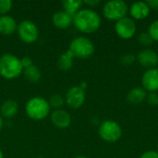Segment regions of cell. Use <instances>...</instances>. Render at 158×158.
I'll return each mask as SVG.
<instances>
[{
	"label": "cell",
	"instance_id": "6da1fadb",
	"mask_svg": "<svg viewBox=\"0 0 158 158\" xmlns=\"http://www.w3.org/2000/svg\"><path fill=\"white\" fill-rule=\"evenodd\" d=\"M101 24V16L95 10L89 7L81 8L73 16V25L82 33H94L99 30Z\"/></svg>",
	"mask_w": 158,
	"mask_h": 158
},
{
	"label": "cell",
	"instance_id": "7a4b0ae2",
	"mask_svg": "<svg viewBox=\"0 0 158 158\" xmlns=\"http://www.w3.org/2000/svg\"><path fill=\"white\" fill-rule=\"evenodd\" d=\"M25 113L29 118L34 121L45 119L51 113V106L48 100L41 96H33L25 104Z\"/></svg>",
	"mask_w": 158,
	"mask_h": 158
},
{
	"label": "cell",
	"instance_id": "3957f363",
	"mask_svg": "<svg viewBox=\"0 0 158 158\" xmlns=\"http://www.w3.org/2000/svg\"><path fill=\"white\" fill-rule=\"evenodd\" d=\"M23 73L19 57L13 54H4L0 56V76L6 80H14Z\"/></svg>",
	"mask_w": 158,
	"mask_h": 158
},
{
	"label": "cell",
	"instance_id": "277c9868",
	"mask_svg": "<svg viewBox=\"0 0 158 158\" xmlns=\"http://www.w3.org/2000/svg\"><path fill=\"white\" fill-rule=\"evenodd\" d=\"M69 50L74 57L80 59H87L91 57L95 51L94 44L92 40L84 36H78L71 40Z\"/></svg>",
	"mask_w": 158,
	"mask_h": 158
},
{
	"label": "cell",
	"instance_id": "5b68a950",
	"mask_svg": "<svg viewBox=\"0 0 158 158\" xmlns=\"http://www.w3.org/2000/svg\"><path fill=\"white\" fill-rule=\"evenodd\" d=\"M129 13V6L123 0H111L106 2L103 6L104 17L112 21H118Z\"/></svg>",
	"mask_w": 158,
	"mask_h": 158
},
{
	"label": "cell",
	"instance_id": "8992f818",
	"mask_svg": "<svg viewBox=\"0 0 158 158\" xmlns=\"http://www.w3.org/2000/svg\"><path fill=\"white\" fill-rule=\"evenodd\" d=\"M98 134L103 141L109 143H114L122 137V129L118 122L107 119L99 125Z\"/></svg>",
	"mask_w": 158,
	"mask_h": 158
},
{
	"label": "cell",
	"instance_id": "52a82bcc",
	"mask_svg": "<svg viewBox=\"0 0 158 158\" xmlns=\"http://www.w3.org/2000/svg\"><path fill=\"white\" fill-rule=\"evenodd\" d=\"M17 33L19 38L28 44L35 43L39 38V29L37 25L30 19L21 20L18 24Z\"/></svg>",
	"mask_w": 158,
	"mask_h": 158
},
{
	"label": "cell",
	"instance_id": "ba28073f",
	"mask_svg": "<svg viewBox=\"0 0 158 158\" xmlns=\"http://www.w3.org/2000/svg\"><path fill=\"white\" fill-rule=\"evenodd\" d=\"M115 31L117 35L123 40L131 39L137 31L136 22L131 17L127 16L115 23Z\"/></svg>",
	"mask_w": 158,
	"mask_h": 158
},
{
	"label": "cell",
	"instance_id": "9c48e42d",
	"mask_svg": "<svg viewBox=\"0 0 158 158\" xmlns=\"http://www.w3.org/2000/svg\"><path fill=\"white\" fill-rule=\"evenodd\" d=\"M86 94L79 85L70 87L65 95V104L72 109H78L81 107L85 102Z\"/></svg>",
	"mask_w": 158,
	"mask_h": 158
},
{
	"label": "cell",
	"instance_id": "30bf717a",
	"mask_svg": "<svg viewBox=\"0 0 158 158\" xmlns=\"http://www.w3.org/2000/svg\"><path fill=\"white\" fill-rule=\"evenodd\" d=\"M136 60L142 67L145 68L146 69L156 68L158 65L157 52L151 48H144L138 53Z\"/></svg>",
	"mask_w": 158,
	"mask_h": 158
},
{
	"label": "cell",
	"instance_id": "8fae6325",
	"mask_svg": "<svg viewBox=\"0 0 158 158\" xmlns=\"http://www.w3.org/2000/svg\"><path fill=\"white\" fill-rule=\"evenodd\" d=\"M142 87L147 93L158 92V68L146 69L142 76Z\"/></svg>",
	"mask_w": 158,
	"mask_h": 158
},
{
	"label": "cell",
	"instance_id": "7c38bea8",
	"mask_svg": "<svg viewBox=\"0 0 158 158\" xmlns=\"http://www.w3.org/2000/svg\"><path fill=\"white\" fill-rule=\"evenodd\" d=\"M50 119L52 124L59 130H65L71 124L70 114L62 108L53 110L50 113Z\"/></svg>",
	"mask_w": 158,
	"mask_h": 158
},
{
	"label": "cell",
	"instance_id": "4fadbf2b",
	"mask_svg": "<svg viewBox=\"0 0 158 158\" xmlns=\"http://www.w3.org/2000/svg\"><path fill=\"white\" fill-rule=\"evenodd\" d=\"M151 12V8L148 6L147 2L144 1H137L131 5L129 7V13L132 19L142 20L149 17Z\"/></svg>",
	"mask_w": 158,
	"mask_h": 158
},
{
	"label": "cell",
	"instance_id": "5bb4252c",
	"mask_svg": "<svg viewBox=\"0 0 158 158\" xmlns=\"http://www.w3.org/2000/svg\"><path fill=\"white\" fill-rule=\"evenodd\" d=\"M52 22L56 28L59 30H65L73 24V17L64 10H59L53 14Z\"/></svg>",
	"mask_w": 158,
	"mask_h": 158
},
{
	"label": "cell",
	"instance_id": "9a60e30c",
	"mask_svg": "<svg viewBox=\"0 0 158 158\" xmlns=\"http://www.w3.org/2000/svg\"><path fill=\"white\" fill-rule=\"evenodd\" d=\"M18 23L16 19L9 16H0V34L2 35H12L17 32Z\"/></svg>",
	"mask_w": 158,
	"mask_h": 158
},
{
	"label": "cell",
	"instance_id": "2e32d148",
	"mask_svg": "<svg viewBox=\"0 0 158 158\" xmlns=\"http://www.w3.org/2000/svg\"><path fill=\"white\" fill-rule=\"evenodd\" d=\"M19 111V104L17 101L6 100L0 106V116L5 118H11L17 115Z\"/></svg>",
	"mask_w": 158,
	"mask_h": 158
},
{
	"label": "cell",
	"instance_id": "e0dca14e",
	"mask_svg": "<svg viewBox=\"0 0 158 158\" xmlns=\"http://www.w3.org/2000/svg\"><path fill=\"white\" fill-rule=\"evenodd\" d=\"M147 92L143 87H134L127 94V101L131 105H140L146 100Z\"/></svg>",
	"mask_w": 158,
	"mask_h": 158
},
{
	"label": "cell",
	"instance_id": "ac0fdd59",
	"mask_svg": "<svg viewBox=\"0 0 158 158\" xmlns=\"http://www.w3.org/2000/svg\"><path fill=\"white\" fill-rule=\"evenodd\" d=\"M74 56L72 55V53L68 49L67 51H65L63 54H61L57 59V67L59 69L63 70V71H68L69 70L74 63Z\"/></svg>",
	"mask_w": 158,
	"mask_h": 158
},
{
	"label": "cell",
	"instance_id": "d6986e66",
	"mask_svg": "<svg viewBox=\"0 0 158 158\" xmlns=\"http://www.w3.org/2000/svg\"><path fill=\"white\" fill-rule=\"evenodd\" d=\"M82 6H83V1L81 0H63L62 1L63 10L72 17L82 8Z\"/></svg>",
	"mask_w": 158,
	"mask_h": 158
},
{
	"label": "cell",
	"instance_id": "ffe728a7",
	"mask_svg": "<svg viewBox=\"0 0 158 158\" xmlns=\"http://www.w3.org/2000/svg\"><path fill=\"white\" fill-rule=\"evenodd\" d=\"M22 74L24 75L25 79L28 81L32 82V83H37L41 80V77H42L40 69L35 65H32L29 68L24 69Z\"/></svg>",
	"mask_w": 158,
	"mask_h": 158
},
{
	"label": "cell",
	"instance_id": "44dd1931",
	"mask_svg": "<svg viewBox=\"0 0 158 158\" xmlns=\"http://www.w3.org/2000/svg\"><path fill=\"white\" fill-rule=\"evenodd\" d=\"M48 103L51 108H54V110L60 109L65 105V97L60 94H55L50 96V98L48 99Z\"/></svg>",
	"mask_w": 158,
	"mask_h": 158
},
{
	"label": "cell",
	"instance_id": "7402d4cb",
	"mask_svg": "<svg viewBox=\"0 0 158 158\" xmlns=\"http://www.w3.org/2000/svg\"><path fill=\"white\" fill-rule=\"evenodd\" d=\"M137 41L144 48H149L154 43V40L148 32H141L140 34H138Z\"/></svg>",
	"mask_w": 158,
	"mask_h": 158
},
{
	"label": "cell",
	"instance_id": "603a6c76",
	"mask_svg": "<svg viewBox=\"0 0 158 158\" xmlns=\"http://www.w3.org/2000/svg\"><path fill=\"white\" fill-rule=\"evenodd\" d=\"M119 61L123 66H131L136 61V56L131 53H126L120 56Z\"/></svg>",
	"mask_w": 158,
	"mask_h": 158
},
{
	"label": "cell",
	"instance_id": "cb8c5ba5",
	"mask_svg": "<svg viewBox=\"0 0 158 158\" xmlns=\"http://www.w3.org/2000/svg\"><path fill=\"white\" fill-rule=\"evenodd\" d=\"M13 6V2L11 0H0V16L7 15Z\"/></svg>",
	"mask_w": 158,
	"mask_h": 158
},
{
	"label": "cell",
	"instance_id": "d4e9b609",
	"mask_svg": "<svg viewBox=\"0 0 158 158\" xmlns=\"http://www.w3.org/2000/svg\"><path fill=\"white\" fill-rule=\"evenodd\" d=\"M150 36L152 37V39L154 40V42H158V19L154 20L148 28V31H147Z\"/></svg>",
	"mask_w": 158,
	"mask_h": 158
},
{
	"label": "cell",
	"instance_id": "484cf974",
	"mask_svg": "<svg viewBox=\"0 0 158 158\" xmlns=\"http://www.w3.org/2000/svg\"><path fill=\"white\" fill-rule=\"evenodd\" d=\"M150 106H158V94L157 93H147L146 100H145Z\"/></svg>",
	"mask_w": 158,
	"mask_h": 158
},
{
	"label": "cell",
	"instance_id": "4316f807",
	"mask_svg": "<svg viewBox=\"0 0 158 158\" xmlns=\"http://www.w3.org/2000/svg\"><path fill=\"white\" fill-rule=\"evenodd\" d=\"M21 60V64H22V67H23V69H26V68H29L31 66L33 65V62H32V59L30 57V56H23L22 58H20Z\"/></svg>",
	"mask_w": 158,
	"mask_h": 158
},
{
	"label": "cell",
	"instance_id": "83f0119b",
	"mask_svg": "<svg viewBox=\"0 0 158 158\" xmlns=\"http://www.w3.org/2000/svg\"><path fill=\"white\" fill-rule=\"evenodd\" d=\"M140 158H158L157 151H146L144 152Z\"/></svg>",
	"mask_w": 158,
	"mask_h": 158
},
{
	"label": "cell",
	"instance_id": "f1b7e54d",
	"mask_svg": "<svg viewBox=\"0 0 158 158\" xmlns=\"http://www.w3.org/2000/svg\"><path fill=\"white\" fill-rule=\"evenodd\" d=\"M100 3H101L100 0H85V1H83V5L88 6L89 8H90V7H94V6H98Z\"/></svg>",
	"mask_w": 158,
	"mask_h": 158
},
{
	"label": "cell",
	"instance_id": "f546056e",
	"mask_svg": "<svg viewBox=\"0 0 158 158\" xmlns=\"http://www.w3.org/2000/svg\"><path fill=\"white\" fill-rule=\"evenodd\" d=\"M151 10H158V0H148L146 1Z\"/></svg>",
	"mask_w": 158,
	"mask_h": 158
},
{
	"label": "cell",
	"instance_id": "4dcf8cb0",
	"mask_svg": "<svg viewBox=\"0 0 158 158\" xmlns=\"http://www.w3.org/2000/svg\"><path fill=\"white\" fill-rule=\"evenodd\" d=\"M79 86H80L82 90H84V91H85V90L87 89V87H88V84H87V82H86V81H81V82L80 83V85H79Z\"/></svg>",
	"mask_w": 158,
	"mask_h": 158
},
{
	"label": "cell",
	"instance_id": "1f68e13d",
	"mask_svg": "<svg viewBox=\"0 0 158 158\" xmlns=\"http://www.w3.org/2000/svg\"><path fill=\"white\" fill-rule=\"evenodd\" d=\"M3 126H4V119H3V118L0 116V131L3 129Z\"/></svg>",
	"mask_w": 158,
	"mask_h": 158
},
{
	"label": "cell",
	"instance_id": "d6a6232c",
	"mask_svg": "<svg viewBox=\"0 0 158 158\" xmlns=\"http://www.w3.org/2000/svg\"><path fill=\"white\" fill-rule=\"evenodd\" d=\"M0 158H4V154H3V151L1 150V148H0Z\"/></svg>",
	"mask_w": 158,
	"mask_h": 158
},
{
	"label": "cell",
	"instance_id": "836d02e7",
	"mask_svg": "<svg viewBox=\"0 0 158 158\" xmlns=\"http://www.w3.org/2000/svg\"><path fill=\"white\" fill-rule=\"evenodd\" d=\"M75 158H88V157H86V156H76Z\"/></svg>",
	"mask_w": 158,
	"mask_h": 158
},
{
	"label": "cell",
	"instance_id": "e575fe53",
	"mask_svg": "<svg viewBox=\"0 0 158 158\" xmlns=\"http://www.w3.org/2000/svg\"><path fill=\"white\" fill-rule=\"evenodd\" d=\"M37 158H44V157H43V156H38Z\"/></svg>",
	"mask_w": 158,
	"mask_h": 158
},
{
	"label": "cell",
	"instance_id": "d590c367",
	"mask_svg": "<svg viewBox=\"0 0 158 158\" xmlns=\"http://www.w3.org/2000/svg\"><path fill=\"white\" fill-rule=\"evenodd\" d=\"M157 152H158V143H157Z\"/></svg>",
	"mask_w": 158,
	"mask_h": 158
}]
</instances>
